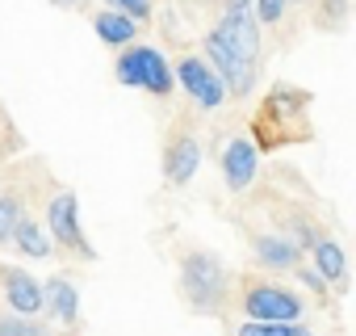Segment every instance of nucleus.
<instances>
[{
	"label": "nucleus",
	"instance_id": "obj_1",
	"mask_svg": "<svg viewBox=\"0 0 356 336\" xmlns=\"http://www.w3.org/2000/svg\"><path fill=\"white\" fill-rule=\"evenodd\" d=\"M181 290L197 315H218L227 303V269L214 252H189L181 261Z\"/></svg>",
	"mask_w": 356,
	"mask_h": 336
},
{
	"label": "nucleus",
	"instance_id": "obj_2",
	"mask_svg": "<svg viewBox=\"0 0 356 336\" xmlns=\"http://www.w3.org/2000/svg\"><path fill=\"white\" fill-rule=\"evenodd\" d=\"M118 80L130 84V89H143V93H155V97H168L176 89L172 80V63L163 59V51L155 47H126L118 55Z\"/></svg>",
	"mask_w": 356,
	"mask_h": 336
},
{
	"label": "nucleus",
	"instance_id": "obj_3",
	"mask_svg": "<svg viewBox=\"0 0 356 336\" xmlns=\"http://www.w3.org/2000/svg\"><path fill=\"white\" fill-rule=\"evenodd\" d=\"M47 231H51L55 244H63L67 252L97 261V248L88 244V236H84V227H80V202H76L72 194H59V198L47 202Z\"/></svg>",
	"mask_w": 356,
	"mask_h": 336
},
{
	"label": "nucleus",
	"instance_id": "obj_4",
	"mask_svg": "<svg viewBox=\"0 0 356 336\" xmlns=\"http://www.w3.org/2000/svg\"><path fill=\"white\" fill-rule=\"evenodd\" d=\"M172 80L181 84L197 105H206V109H218V105L227 101V84H222L218 72H214L206 59H197V55H185L181 63H172Z\"/></svg>",
	"mask_w": 356,
	"mask_h": 336
},
{
	"label": "nucleus",
	"instance_id": "obj_5",
	"mask_svg": "<svg viewBox=\"0 0 356 336\" xmlns=\"http://www.w3.org/2000/svg\"><path fill=\"white\" fill-rule=\"evenodd\" d=\"M206 63L218 72V80L227 84V97H248L252 93V84H256V63H248V59H239L214 30L206 34Z\"/></svg>",
	"mask_w": 356,
	"mask_h": 336
},
{
	"label": "nucleus",
	"instance_id": "obj_6",
	"mask_svg": "<svg viewBox=\"0 0 356 336\" xmlns=\"http://www.w3.org/2000/svg\"><path fill=\"white\" fill-rule=\"evenodd\" d=\"M248 319H273V323H298L302 319V298L281 286H252L243 294Z\"/></svg>",
	"mask_w": 356,
	"mask_h": 336
},
{
	"label": "nucleus",
	"instance_id": "obj_7",
	"mask_svg": "<svg viewBox=\"0 0 356 336\" xmlns=\"http://www.w3.org/2000/svg\"><path fill=\"white\" fill-rule=\"evenodd\" d=\"M260 173V147L248 139V135H235L227 147H222V177L235 194H243Z\"/></svg>",
	"mask_w": 356,
	"mask_h": 336
},
{
	"label": "nucleus",
	"instance_id": "obj_8",
	"mask_svg": "<svg viewBox=\"0 0 356 336\" xmlns=\"http://www.w3.org/2000/svg\"><path fill=\"white\" fill-rule=\"evenodd\" d=\"M239 59H248V63H256V55H260V22L252 17V9H227L222 13V26L214 30Z\"/></svg>",
	"mask_w": 356,
	"mask_h": 336
},
{
	"label": "nucleus",
	"instance_id": "obj_9",
	"mask_svg": "<svg viewBox=\"0 0 356 336\" xmlns=\"http://www.w3.org/2000/svg\"><path fill=\"white\" fill-rule=\"evenodd\" d=\"M197 168H202V143L193 135H181V139L168 143V151H163V177H168V185H189L197 177Z\"/></svg>",
	"mask_w": 356,
	"mask_h": 336
},
{
	"label": "nucleus",
	"instance_id": "obj_10",
	"mask_svg": "<svg viewBox=\"0 0 356 336\" xmlns=\"http://www.w3.org/2000/svg\"><path fill=\"white\" fill-rule=\"evenodd\" d=\"M5 277V303L13 315H38L42 311V282H34L26 269H0Z\"/></svg>",
	"mask_w": 356,
	"mask_h": 336
},
{
	"label": "nucleus",
	"instance_id": "obj_11",
	"mask_svg": "<svg viewBox=\"0 0 356 336\" xmlns=\"http://www.w3.org/2000/svg\"><path fill=\"white\" fill-rule=\"evenodd\" d=\"M42 307L59 319V323H76L80 319V290L67 277H47L42 282Z\"/></svg>",
	"mask_w": 356,
	"mask_h": 336
},
{
	"label": "nucleus",
	"instance_id": "obj_12",
	"mask_svg": "<svg viewBox=\"0 0 356 336\" xmlns=\"http://www.w3.org/2000/svg\"><path fill=\"white\" fill-rule=\"evenodd\" d=\"M92 30H97V38H101L105 47H130L134 34H138V22L126 17V13H118V9H101V13L92 17Z\"/></svg>",
	"mask_w": 356,
	"mask_h": 336
},
{
	"label": "nucleus",
	"instance_id": "obj_13",
	"mask_svg": "<svg viewBox=\"0 0 356 336\" xmlns=\"http://www.w3.org/2000/svg\"><path fill=\"white\" fill-rule=\"evenodd\" d=\"M310 252H314V269L327 277V286L343 290V286H348V257H343V248H339L335 240H318Z\"/></svg>",
	"mask_w": 356,
	"mask_h": 336
},
{
	"label": "nucleus",
	"instance_id": "obj_14",
	"mask_svg": "<svg viewBox=\"0 0 356 336\" xmlns=\"http://www.w3.org/2000/svg\"><path fill=\"white\" fill-rule=\"evenodd\" d=\"M256 257L268 265V269H293L302 265V252L289 236H256Z\"/></svg>",
	"mask_w": 356,
	"mask_h": 336
},
{
	"label": "nucleus",
	"instance_id": "obj_15",
	"mask_svg": "<svg viewBox=\"0 0 356 336\" xmlns=\"http://www.w3.org/2000/svg\"><path fill=\"white\" fill-rule=\"evenodd\" d=\"M13 244L26 252V257H34V261H42V257H51V236H47V227H38L34 219H17V227H13Z\"/></svg>",
	"mask_w": 356,
	"mask_h": 336
},
{
	"label": "nucleus",
	"instance_id": "obj_16",
	"mask_svg": "<svg viewBox=\"0 0 356 336\" xmlns=\"http://www.w3.org/2000/svg\"><path fill=\"white\" fill-rule=\"evenodd\" d=\"M0 336H47V323H38L34 315H5Z\"/></svg>",
	"mask_w": 356,
	"mask_h": 336
},
{
	"label": "nucleus",
	"instance_id": "obj_17",
	"mask_svg": "<svg viewBox=\"0 0 356 336\" xmlns=\"http://www.w3.org/2000/svg\"><path fill=\"white\" fill-rule=\"evenodd\" d=\"M17 219H22V202H17V198H0V244L13 240Z\"/></svg>",
	"mask_w": 356,
	"mask_h": 336
},
{
	"label": "nucleus",
	"instance_id": "obj_18",
	"mask_svg": "<svg viewBox=\"0 0 356 336\" xmlns=\"http://www.w3.org/2000/svg\"><path fill=\"white\" fill-rule=\"evenodd\" d=\"M289 240L298 244V252H306V248H314V244L323 240V231H318L314 223H306V219H293V223H289Z\"/></svg>",
	"mask_w": 356,
	"mask_h": 336
},
{
	"label": "nucleus",
	"instance_id": "obj_19",
	"mask_svg": "<svg viewBox=\"0 0 356 336\" xmlns=\"http://www.w3.org/2000/svg\"><path fill=\"white\" fill-rule=\"evenodd\" d=\"M285 9H289V0H252V17H256V22H264V26L281 22V17H285Z\"/></svg>",
	"mask_w": 356,
	"mask_h": 336
},
{
	"label": "nucleus",
	"instance_id": "obj_20",
	"mask_svg": "<svg viewBox=\"0 0 356 336\" xmlns=\"http://www.w3.org/2000/svg\"><path fill=\"white\" fill-rule=\"evenodd\" d=\"M109 9H118V13H126V17H134V22H147L151 17V0H105Z\"/></svg>",
	"mask_w": 356,
	"mask_h": 336
},
{
	"label": "nucleus",
	"instance_id": "obj_21",
	"mask_svg": "<svg viewBox=\"0 0 356 336\" xmlns=\"http://www.w3.org/2000/svg\"><path fill=\"white\" fill-rule=\"evenodd\" d=\"M343 9H348V0H327V9H318V26H339Z\"/></svg>",
	"mask_w": 356,
	"mask_h": 336
},
{
	"label": "nucleus",
	"instance_id": "obj_22",
	"mask_svg": "<svg viewBox=\"0 0 356 336\" xmlns=\"http://www.w3.org/2000/svg\"><path fill=\"white\" fill-rule=\"evenodd\" d=\"M298 269V277H302V286H310L314 294H327V277L318 273V269H302V265H293Z\"/></svg>",
	"mask_w": 356,
	"mask_h": 336
},
{
	"label": "nucleus",
	"instance_id": "obj_23",
	"mask_svg": "<svg viewBox=\"0 0 356 336\" xmlns=\"http://www.w3.org/2000/svg\"><path fill=\"white\" fill-rule=\"evenodd\" d=\"M227 9H252V0H227Z\"/></svg>",
	"mask_w": 356,
	"mask_h": 336
},
{
	"label": "nucleus",
	"instance_id": "obj_24",
	"mask_svg": "<svg viewBox=\"0 0 356 336\" xmlns=\"http://www.w3.org/2000/svg\"><path fill=\"white\" fill-rule=\"evenodd\" d=\"M289 336H310V332H306L302 323H293V328H289Z\"/></svg>",
	"mask_w": 356,
	"mask_h": 336
},
{
	"label": "nucleus",
	"instance_id": "obj_25",
	"mask_svg": "<svg viewBox=\"0 0 356 336\" xmlns=\"http://www.w3.org/2000/svg\"><path fill=\"white\" fill-rule=\"evenodd\" d=\"M55 5H59V9H76V5H80V0H55Z\"/></svg>",
	"mask_w": 356,
	"mask_h": 336
},
{
	"label": "nucleus",
	"instance_id": "obj_26",
	"mask_svg": "<svg viewBox=\"0 0 356 336\" xmlns=\"http://www.w3.org/2000/svg\"><path fill=\"white\" fill-rule=\"evenodd\" d=\"M289 5H293V0H289Z\"/></svg>",
	"mask_w": 356,
	"mask_h": 336
}]
</instances>
